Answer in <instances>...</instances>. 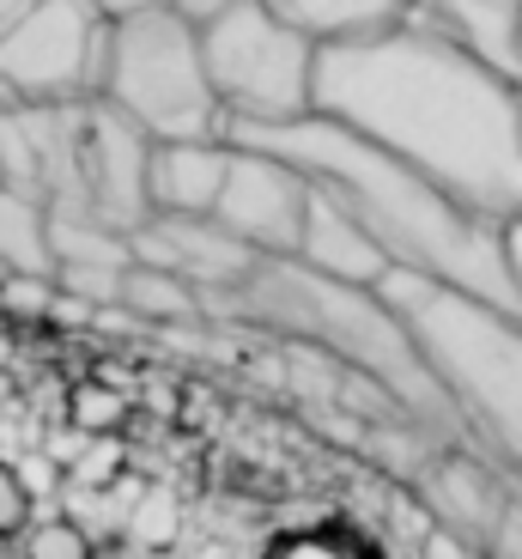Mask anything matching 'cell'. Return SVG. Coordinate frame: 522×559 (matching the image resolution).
<instances>
[{
	"instance_id": "cell-26",
	"label": "cell",
	"mask_w": 522,
	"mask_h": 559,
	"mask_svg": "<svg viewBox=\"0 0 522 559\" xmlns=\"http://www.w3.org/2000/svg\"><path fill=\"white\" fill-rule=\"evenodd\" d=\"M13 110H19V98H13V85L0 80V116H13Z\"/></svg>"
},
{
	"instance_id": "cell-10",
	"label": "cell",
	"mask_w": 522,
	"mask_h": 559,
	"mask_svg": "<svg viewBox=\"0 0 522 559\" xmlns=\"http://www.w3.org/2000/svg\"><path fill=\"white\" fill-rule=\"evenodd\" d=\"M128 250H134L141 267L177 274V280H189L195 293H213V298L238 293L243 280L255 274V262H262V255L243 250L219 219H146L141 231L128 238Z\"/></svg>"
},
{
	"instance_id": "cell-27",
	"label": "cell",
	"mask_w": 522,
	"mask_h": 559,
	"mask_svg": "<svg viewBox=\"0 0 522 559\" xmlns=\"http://www.w3.org/2000/svg\"><path fill=\"white\" fill-rule=\"evenodd\" d=\"M0 559H13V554H7V547H0Z\"/></svg>"
},
{
	"instance_id": "cell-22",
	"label": "cell",
	"mask_w": 522,
	"mask_h": 559,
	"mask_svg": "<svg viewBox=\"0 0 522 559\" xmlns=\"http://www.w3.org/2000/svg\"><path fill=\"white\" fill-rule=\"evenodd\" d=\"M0 305L19 310V317H43L49 305H61L56 280H0Z\"/></svg>"
},
{
	"instance_id": "cell-15",
	"label": "cell",
	"mask_w": 522,
	"mask_h": 559,
	"mask_svg": "<svg viewBox=\"0 0 522 559\" xmlns=\"http://www.w3.org/2000/svg\"><path fill=\"white\" fill-rule=\"evenodd\" d=\"M274 13L298 37H311L316 49L365 43V37H383V31L408 25V7H396V0H274Z\"/></svg>"
},
{
	"instance_id": "cell-25",
	"label": "cell",
	"mask_w": 522,
	"mask_h": 559,
	"mask_svg": "<svg viewBox=\"0 0 522 559\" xmlns=\"http://www.w3.org/2000/svg\"><path fill=\"white\" fill-rule=\"evenodd\" d=\"M19 13H25V0H0V37H7V25H13Z\"/></svg>"
},
{
	"instance_id": "cell-11",
	"label": "cell",
	"mask_w": 522,
	"mask_h": 559,
	"mask_svg": "<svg viewBox=\"0 0 522 559\" xmlns=\"http://www.w3.org/2000/svg\"><path fill=\"white\" fill-rule=\"evenodd\" d=\"M231 140H170L153 146V219H213L226 195Z\"/></svg>"
},
{
	"instance_id": "cell-21",
	"label": "cell",
	"mask_w": 522,
	"mask_h": 559,
	"mask_svg": "<svg viewBox=\"0 0 522 559\" xmlns=\"http://www.w3.org/2000/svg\"><path fill=\"white\" fill-rule=\"evenodd\" d=\"M31 530V487L19 480V468L0 462V547L13 542V535Z\"/></svg>"
},
{
	"instance_id": "cell-7",
	"label": "cell",
	"mask_w": 522,
	"mask_h": 559,
	"mask_svg": "<svg viewBox=\"0 0 522 559\" xmlns=\"http://www.w3.org/2000/svg\"><path fill=\"white\" fill-rule=\"evenodd\" d=\"M110 61V7L37 0L0 37V80L19 104H98Z\"/></svg>"
},
{
	"instance_id": "cell-20",
	"label": "cell",
	"mask_w": 522,
	"mask_h": 559,
	"mask_svg": "<svg viewBox=\"0 0 522 559\" xmlns=\"http://www.w3.org/2000/svg\"><path fill=\"white\" fill-rule=\"evenodd\" d=\"M128 535L141 547H165L170 535H177V499H170V492H146V499L134 504V518H128Z\"/></svg>"
},
{
	"instance_id": "cell-1",
	"label": "cell",
	"mask_w": 522,
	"mask_h": 559,
	"mask_svg": "<svg viewBox=\"0 0 522 559\" xmlns=\"http://www.w3.org/2000/svg\"><path fill=\"white\" fill-rule=\"evenodd\" d=\"M316 116L438 182L474 219L522 225V85L456 31L408 25L316 49Z\"/></svg>"
},
{
	"instance_id": "cell-5",
	"label": "cell",
	"mask_w": 522,
	"mask_h": 559,
	"mask_svg": "<svg viewBox=\"0 0 522 559\" xmlns=\"http://www.w3.org/2000/svg\"><path fill=\"white\" fill-rule=\"evenodd\" d=\"M116 116L141 128L153 146L170 140H226V110L213 98L201 25L189 7H110V61L104 98Z\"/></svg>"
},
{
	"instance_id": "cell-2",
	"label": "cell",
	"mask_w": 522,
	"mask_h": 559,
	"mask_svg": "<svg viewBox=\"0 0 522 559\" xmlns=\"http://www.w3.org/2000/svg\"><path fill=\"white\" fill-rule=\"evenodd\" d=\"M226 140L280 158L323 195H335L359 219V231L383 250L389 274L462 293L498 317L522 322V262L510 231L474 219L462 201H450L420 170L396 165L389 153L365 146L359 134L323 122V116H304L292 128H231Z\"/></svg>"
},
{
	"instance_id": "cell-4",
	"label": "cell",
	"mask_w": 522,
	"mask_h": 559,
	"mask_svg": "<svg viewBox=\"0 0 522 559\" xmlns=\"http://www.w3.org/2000/svg\"><path fill=\"white\" fill-rule=\"evenodd\" d=\"M377 293L450 395L468 444L493 450L522 487V322L408 274H389Z\"/></svg>"
},
{
	"instance_id": "cell-19",
	"label": "cell",
	"mask_w": 522,
	"mask_h": 559,
	"mask_svg": "<svg viewBox=\"0 0 522 559\" xmlns=\"http://www.w3.org/2000/svg\"><path fill=\"white\" fill-rule=\"evenodd\" d=\"M68 414L80 432H116L128 419V402L110 390V383H80V390L68 395Z\"/></svg>"
},
{
	"instance_id": "cell-24",
	"label": "cell",
	"mask_w": 522,
	"mask_h": 559,
	"mask_svg": "<svg viewBox=\"0 0 522 559\" xmlns=\"http://www.w3.org/2000/svg\"><path fill=\"white\" fill-rule=\"evenodd\" d=\"M274 559H340V547H328V542H292V547H280Z\"/></svg>"
},
{
	"instance_id": "cell-6",
	"label": "cell",
	"mask_w": 522,
	"mask_h": 559,
	"mask_svg": "<svg viewBox=\"0 0 522 559\" xmlns=\"http://www.w3.org/2000/svg\"><path fill=\"white\" fill-rule=\"evenodd\" d=\"M189 19L201 25V61L231 128H292L316 116V43L298 37L274 0L189 7Z\"/></svg>"
},
{
	"instance_id": "cell-14",
	"label": "cell",
	"mask_w": 522,
	"mask_h": 559,
	"mask_svg": "<svg viewBox=\"0 0 522 559\" xmlns=\"http://www.w3.org/2000/svg\"><path fill=\"white\" fill-rule=\"evenodd\" d=\"M311 189H316V182H311ZM292 262L311 267V274H323V280H340V286H365V293H377L383 280H389L383 250L365 238V231H359L353 213L340 207L335 195H323V189H316V201H311L304 243H298Z\"/></svg>"
},
{
	"instance_id": "cell-8",
	"label": "cell",
	"mask_w": 522,
	"mask_h": 559,
	"mask_svg": "<svg viewBox=\"0 0 522 559\" xmlns=\"http://www.w3.org/2000/svg\"><path fill=\"white\" fill-rule=\"evenodd\" d=\"M316 189L298 177L292 165L238 146L231 140V170H226V195L213 207V219L226 225L231 238L243 243L262 262H292L298 243H304V219H311Z\"/></svg>"
},
{
	"instance_id": "cell-12",
	"label": "cell",
	"mask_w": 522,
	"mask_h": 559,
	"mask_svg": "<svg viewBox=\"0 0 522 559\" xmlns=\"http://www.w3.org/2000/svg\"><path fill=\"white\" fill-rule=\"evenodd\" d=\"M49 243H56V293L61 298H92V305H122V280L134 267L122 231L85 219H56L49 213Z\"/></svg>"
},
{
	"instance_id": "cell-13",
	"label": "cell",
	"mask_w": 522,
	"mask_h": 559,
	"mask_svg": "<svg viewBox=\"0 0 522 559\" xmlns=\"http://www.w3.org/2000/svg\"><path fill=\"white\" fill-rule=\"evenodd\" d=\"M425 499L438 511L444 535L468 542L474 554H493L498 530L510 518V487H498L481 462H468V456H444L432 468V480H425Z\"/></svg>"
},
{
	"instance_id": "cell-9",
	"label": "cell",
	"mask_w": 522,
	"mask_h": 559,
	"mask_svg": "<svg viewBox=\"0 0 522 559\" xmlns=\"http://www.w3.org/2000/svg\"><path fill=\"white\" fill-rule=\"evenodd\" d=\"M146 177H153V140L110 104H85V225L134 238L153 219Z\"/></svg>"
},
{
	"instance_id": "cell-16",
	"label": "cell",
	"mask_w": 522,
	"mask_h": 559,
	"mask_svg": "<svg viewBox=\"0 0 522 559\" xmlns=\"http://www.w3.org/2000/svg\"><path fill=\"white\" fill-rule=\"evenodd\" d=\"M0 274L7 280H56L49 207L31 195H13V189H0Z\"/></svg>"
},
{
	"instance_id": "cell-18",
	"label": "cell",
	"mask_w": 522,
	"mask_h": 559,
	"mask_svg": "<svg viewBox=\"0 0 522 559\" xmlns=\"http://www.w3.org/2000/svg\"><path fill=\"white\" fill-rule=\"evenodd\" d=\"M19 559H92V535L68 518L31 523L25 542H19Z\"/></svg>"
},
{
	"instance_id": "cell-17",
	"label": "cell",
	"mask_w": 522,
	"mask_h": 559,
	"mask_svg": "<svg viewBox=\"0 0 522 559\" xmlns=\"http://www.w3.org/2000/svg\"><path fill=\"white\" fill-rule=\"evenodd\" d=\"M122 305L134 310V317H146V322H189V317H201V293L189 286V280H177V274H158V267H128V280H122Z\"/></svg>"
},
{
	"instance_id": "cell-23",
	"label": "cell",
	"mask_w": 522,
	"mask_h": 559,
	"mask_svg": "<svg viewBox=\"0 0 522 559\" xmlns=\"http://www.w3.org/2000/svg\"><path fill=\"white\" fill-rule=\"evenodd\" d=\"M432 559H486V554H474L468 542H456V535H432Z\"/></svg>"
},
{
	"instance_id": "cell-3",
	"label": "cell",
	"mask_w": 522,
	"mask_h": 559,
	"mask_svg": "<svg viewBox=\"0 0 522 559\" xmlns=\"http://www.w3.org/2000/svg\"><path fill=\"white\" fill-rule=\"evenodd\" d=\"M226 298L238 305L243 322H262V329L292 335V341H311L316 353L340 359L347 378H365L371 390L389 395L401 407V419H413L425 432H444V438H468L450 395L438 390L432 365L420 359L413 335L401 329L396 310L383 305V293L340 286V280H323L298 262H255V274Z\"/></svg>"
}]
</instances>
